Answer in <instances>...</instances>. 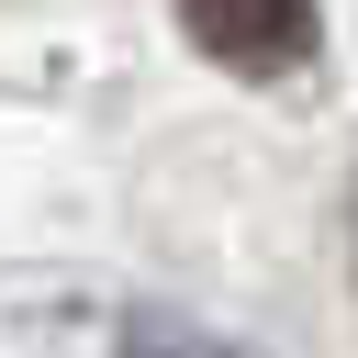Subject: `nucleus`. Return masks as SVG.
Returning a JSON list of instances; mask_svg holds the SVG:
<instances>
[{
    "mask_svg": "<svg viewBox=\"0 0 358 358\" xmlns=\"http://www.w3.org/2000/svg\"><path fill=\"white\" fill-rule=\"evenodd\" d=\"M179 22H190V45H201L213 67H235V78H291V67L313 56V34H324L313 0H179Z\"/></svg>",
    "mask_w": 358,
    "mask_h": 358,
    "instance_id": "1",
    "label": "nucleus"
},
{
    "mask_svg": "<svg viewBox=\"0 0 358 358\" xmlns=\"http://www.w3.org/2000/svg\"><path fill=\"white\" fill-rule=\"evenodd\" d=\"M112 358H224V347H201V336H179V324H134Z\"/></svg>",
    "mask_w": 358,
    "mask_h": 358,
    "instance_id": "2",
    "label": "nucleus"
}]
</instances>
